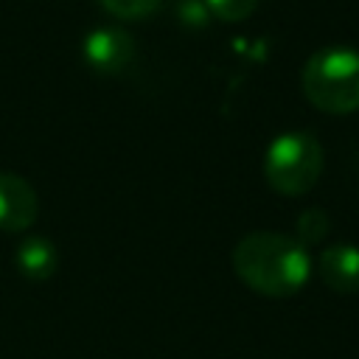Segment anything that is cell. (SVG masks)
I'll list each match as a JSON object with an SVG mask.
<instances>
[{"instance_id": "7a4b0ae2", "label": "cell", "mask_w": 359, "mask_h": 359, "mask_svg": "<svg viewBox=\"0 0 359 359\" xmlns=\"http://www.w3.org/2000/svg\"><path fill=\"white\" fill-rule=\"evenodd\" d=\"M306 98L331 115L359 109V53L342 45L314 50L300 73Z\"/></svg>"}, {"instance_id": "6da1fadb", "label": "cell", "mask_w": 359, "mask_h": 359, "mask_svg": "<svg viewBox=\"0 0 359 359\" xmlns=\"http://www.w3.org/2000/svg\"><path fill=\"white\" fill-rule=\"evenodd\" d=\"M233 269L244 286L258 294L292 297L306 286L311 275V258L297 238L258 230L233 247Z\"/></svg>"}, {"instance_id": "ba28073f", "label": "cell", "mask_w": 359, "mask_h": 359, "mask_svg": "<svg viewBox=\"0 0 359 359\" xmlns=\"http://www.w3.org/2000/svg\"><path fill=\"white\" fill-rule=\"evenodd\" d=\"M328 233V216L320 210V208H309L297 216V241L306 247V244H317L323 241Z\"/></svg>"}, {"instance_id": "277c9868", "label": "cell", "mask_w": 359, "mask_h": 359, "mask_svg": "<svg viewBox=\"0 0 359 359\" xmlns=\"http://www.w3.org/2000/svg\"><path fill=\"white\" fill-rule=\"evenodd\" d=\"M84 62L104 76L123 73L135 59V39L123 28H95L84 39Z\"/></svg>"}, {"instance_id": "8992f818", "label": "cell", "mask_w": 359, "mask_h": 359, "mask_svg": "<svg viewBox=\"0 0 359 359\" xmlns=\"http://www.w3.org/2000/svg\"><path fill=\"white\" fill-rule=\"evenodd\" d=\"M320 278L337 294L359 292V247L331 244L320 252Z\"/></svg>"}, {"instance_id": "9c48e42d", "label": "cell", "mask_w": 359, "mask_h": 359, "mask_svg": "<svg viewBox=\"0 0 359 359\" xmlns=\"http://www.w3.org/2000/svg\"><path fill=\"white\" fill-rule=\"evenodd\" d=\"M118 20H140L160 8L163 0H98Z\"/></svg>"}, {"instance_id": "30bf717a", "label": "cell", "mask_w": 359, "mask_h": 359, "mask_svg": "<svg viewBox=\"0 0 359 359\" xmlns=\"http://www.w3.org/2000/svg\"><path fill=\"white\" fill-rule=\"evenodd\" d=\"M205 6L213 17H219L224 22H238L255 11L258 0H205Z\"/></svg>"}, {"instance_id": "5b68a950", "label": "cell", "mask_w": 359, "mask_h": 359, "mask_svg": "<svg viewBox=\"0 0 359 359\" xmlns=\"http://www.w3.org/2000/svg\"><path fill=\"white\" fill-rule=\"evenodd\" d=\"M36 210L39 202L34 185L14 171H0V230L6 233L28 230L36 219Z\"/></svg>"}, {"instance_id": "3957f363", "label": "cell", "mask_w": 359, "mask_h": 359, "mask_svg": "<svg viewBox=\"0 0 359 359\" xmlns=\"http://www.w3.org/2000/svg\"><path fill=\"white\" fill-rule=\"evenodd\" d=\"M323 165L325 154L314 132H283L266 149L264 177L278 194L300 196L317 185Z\"/></svg>"}, {"instance_id": "8fae6325", "label": "cell", "mask_w": 359, "mask_h": 359, "mask_svg": "<svg viewBox=\"0 0 359 359\" xmlns=\"http://www.w3.org/2000/svg\"><path fill=\"white\" fill-rule=\"evenodd\" d=\"M208 14H210L208 6L199 3V0H180V6H177V17H180L185 25H205Z\"/></svg>"}, {"instance_id": "52a82bcc", "label": "cell", "mask_w": 359, "mask_h": 359, "mask_svg": "<svg viewBox=\"0 0 359 359\" xmlns=\"http://www.w3.org/2000/svg\"><path fill=\"white\" fill-rule=\"evenodd\" d=\"M14 264L28 280H48L59 266V252L45 236H28L17 244Z\"/></svg>"}]
</instances>
